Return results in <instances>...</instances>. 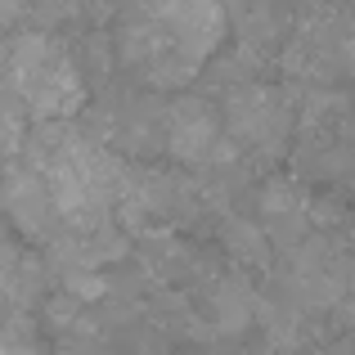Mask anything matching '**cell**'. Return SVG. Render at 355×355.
Instances as JSON below:
<instances>
[{"label": "cell", "instance_id": "obj_1", "mask_svg": "<svg viewBox=\"0 0 355 355\" xmlns=\"http://www.w3.org/2000/svg\"><path fill=\"white\" fill-rule=\"evenodd\" d=\"M5 72V90L23 99L32 121H63L86 104V77L50 32H14Z\"/></svg>", "mask_w": 355, "mask_h": 355}, {"label": "cell", "instance_id": "obj_2", "mask_svg": "<svg viewBox=\"0 0 355 355\" xmlns=\"http://www.w3.org/2000/svg\"><path fill=\"white\" fill-rule=\"evenodd\" d=\"M225 130L239 153H284L293 130V99L266 81H243L225 90Z\"/></svg>", "mask_w": 355, "mask_h": 355}, {"label": "cell", "instance_id": "obj_3", "mask_svg": "<svg viewBox=\"0 0 355 355\" xmlns=\"http://www.w3.org/2000/svg\"><path fill=\"white\" fill-rule=\"evenodd\" d=\"M148 9L175 36V45L184 54H193L198 63H207L230 32V5L225 0H148Z\"/></svg>", "mask_w": 355, "mask_h": 355}, {"label": "cell", "instance_id": "obj_4", "mask_svg": "<svg viewBox=\"0 0 355 355\" xmlns=\"http://www.w3.org/2000/svg\"><path fill=\"white\" fill-rule=\"evenodd\" d=\"M220 126H225V117H216V108L207 99L184 95L166 108V148L184 166H216L220 148H225Z\"/></svg>", "mask_w": 355, "mask_h": 355}, {"label": "cell", "instance_id": "obj_5", "mask_svg": "<svg viewBox=\"0 0 355 355\" xmlns=\"http://www.w3.org/2000/svg\"><path fill=\"white\" fill-rule=\"evenodd\" d=\"M9 220L23 230L27 239H59V202H54V189L36 166H23V162H9Z\"/></svg>", "mask_w": 355, "mask_h": 355}, {"label": "cell", "instance_id": "obj_6", "mask_svg": "<svg viewBox=\"0 0 355 355\" xmlns=\"http://www.w3.org/2000/svg\"><path fill=\"white\" fill-rule=\"evenodd\" d=\"M252 315H257V297L248 293V284H243V279H225V284L211 288V320H216L220 333L248 329Z\"/></svg>", "mask_w": 355, "mask_h": 355}, {"label": "cell", "instance_id": "obj_7", "mask_svg": "<svg viewBox=\"0 0 355 355\" xmlns=\"http://www.w3.org/2000/svg\"><path fill=\"white\" fill-rule=\"evenodd\" d=\"M270 230L252 220H225V248L239 266H270Z\"/></svg>", "mask_w": 355, "mask_h": 355}, {"label": "cell", "instance_id": "obj_8", "mask_svg": "<svg viewBox=\"0 0 355 355\" xmlns=\"http://www.w3.org/2000/svg\"><path fill=\"white\" fill-rule=\"evenodd\" d=\"M63 288H68L77 302H104L113 288H108V275H99V270H68L63 275Z\"/></svg>", "mask_w": 355, "mask_h": 355}, {"label": "cell", "instance_id": "obj_9", "mask_svg": "<svg viewBox=\"0 0 355 355\" xmlns=\"http://www.w3.org/2000/svg\"><path fill=\"white\" fill-rule=\"evenodd\" d=\"M5 355H36L32 342H23V324H9V338H5Z\"/></svg>", "mask_w": 355, "mask_h": 355}]
</instances>
